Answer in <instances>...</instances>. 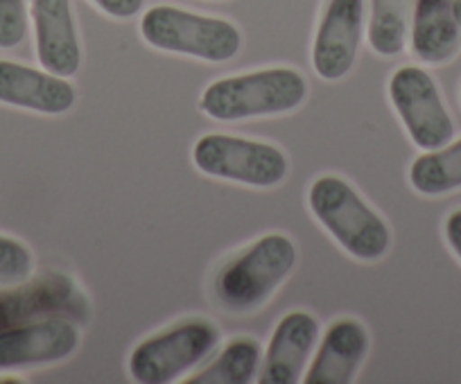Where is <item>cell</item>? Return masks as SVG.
<instances>
[{
	"label": "cell",
	"mask_w": 461,
	"mask_h": 384,
	"mask_svg": "<svg viewBox=\"0 0 461 384\" xmlns=\"http://www.w3.org/2000/svg\"><path fill=\"white\" fill-rule=\"evenodd\" d=\"M48 282L50 281H43V285L30 287L12 297H0V328L32 321V317H37L39 312L50 310L55 301H66V294Z\"/></svg>",
	"instance_id": "obj_18"
},
{
	"label": "cell",
	"mask_w": 461,
	"mask_h": 384,
	"mask_svg": "<svg viewBox=\"0 0 461 384\" xmlns=\"http://www.w3.org/2000/svg\"><path fill=\"white\" fill-rule=\"evenodd\" d=\"M371 337L362 321L344 317L328 326L312 362L305 369V384H351L369 355Z\"/></svg>",
	"instance_id": "obj_12"
},
{
	"label": "cell",
	"mask_w": 461,
	"mask_h": 384,
	"mask_svg": "<svg viewBox=\"0 0 461 384\" xmlns=\"http://www.w3.org/2000/svg\"><path fill=\"white\" fill-rule=\"evenodd\" d=\"M308 209L323 231L362 263H378L392 246L387 222L346 179L321 174L308 190Z\"/></svg>",
	"instance_id": "obj_2"
},
{
	"label": "cell",
	"mask_w": 461,
	"mask_h": 384,
	"mask_svg": "<svg viewBox=\"0 0 461 384\" xmlns=\"http://www.w3.org/2000/svg\"><path fill=\"white\" fill-rule=\"evenodd\" d=\"M452 12L456 16V23L461 25V0H452Z\"/></svg>",
	"instance_id": "obj_23"
},
{
	"label": "cell",
	"mask_w": 461,
	"mask_h": 384,
	"mask_svg": "<svg viewBox=\"0 0 461 384\" xmlns=\"http://www.w3.org/2000/svg\"><path fill=\"white\" fill-rule=\"evenodd\" d=\"M410 183L425 197L447 195L461 188V138L420 154L410 167Z\"/></svg>",
	"instance_id": "obj_17"
},
{
	"label": "cell",
	"mask_w": 461,
	"mask_h": 384,
	"mask_svg": "<svg viewBox=\"0 0 461 384\" xmlns=\"http://www.w3.org/2000/svg\"><path fill=\"white\" fill-rule=\"evenodd\" d=\"M389 100L411 143L423 152L443 147L455 136V125L438 86L420 66H401L392 75Z\"/></svg>",
	"instance_id": "obj_7"
},
{
	"label": "cell",
	"mask_w": 461,
	"mask_h": 384,
	"mask_svg": "<svg viewBox=\"0 0 461 384\" xmlns=\"http://www.w3.org/2000/svg\"><path fill=\"white\" fill-rule=\"evenodd\" d=\"M91 3L111 19H134L145 5V0H91Z\"/></svg>",
	"instance_id": "obj_21"
},
{
	"label": "cell",
	"mask_w": 461,
	"mask_h": 384,
	"mask_svg": "<svg viewBox=\"0 0 461 384\" xmlns=\"http://www.w3.org/2000/svg\"><path fill=\"white\" fill-rule=\"evenodd\" d=\"M220 328L212 321L194 317L179 321L136 344L127 371L139 384H170L193 371L220 346Z\"/></svg>",
	"instance_id": "obj_5"
},
{
	"label": "cell",
	"mask_w": 461,
	"mask_h": 384,
	"mask_svg": "<svg viewBox=\"0 0 461 384\" xmlns=\"http://www.w3.org/2000/svg\"><path fill=\"white\" fill-rule=\"evenodd\" d=\"M77 103V91L68 77L46 68L0 59V104L41 116H64Z\"/></svg>",
	"instance_id": "obj_11"
},
{
	"label": "cell",
	"mask_w": 461,
	"mask_h": 384,
	"mask_svg": "<svg viewBox=\"0 0 461 384\" xmlns=\"http://www.w3.org/2000/svg\"><path fill=\"white\" fill-rule=\"evenodd\" d=\"M34 255L21 240L0 233V287H21L32 278Z\"/></svg>",
	"instance_id": "obj_19"
},
{
	"label": "cell",
	"mask_w": 461,
	"mask_h": 384,
	"mask_svg": "<svg viewBox=\"0 0 461 384\" xmlns=\"http://www.w3.org/2000/svg\"><path fill=\"white\" fill-rule=\"evenodd\" d=\"M366 32V0H326L312 43V68L326 82L351 73Z\"/></svg>",
	"instance_id": "obj_8"
},
{
	"label": "cell",
	"mask_w": 461,
	"mask_h": 384,
	"mask_svg": "<svg viewBox=\"0 0 461 384\" xmlns=\"http://www.w3.org/2000/svg\"><path fill=\"white\" fill-rule=\"evenodd\" d=\"M139 30L143 41L154 50L193 57L208 64H224L242 50L238 25L175 5L149 7L140 16Z\"/></svg>",
	"instance_id": "obj_4"
},
{
	"label": "cell",
	"mask_w": 461,
	"mask_h": 384,
	"mask_svg": "<svg viewBox=\"0 0 461 384\" xmlns=\"http://www.w3.org/2000/svg\"><path fill=\"white\" fill-rule=\"evenodd\" d=\"M79 342L77 326L61 317L7 326L0 328V371L57 364L73 357Z\"/></svg>",
	"instance_id": "obj_9"
},
{
	"label": "cell",
	"mask_w": 461,
	"mask_h": 384,
	"mask_svg": "<svg viewBox=\"0 0 461 384\" xmlns=\"http://www.w3.org/2000/svg\"><path fill=\"white\" fill-rule=\"evenodd\" d=\"M39 66L59 77H73L82 66L77 21L70 0H30Z\"/></svg>",
	"instance_id": "obj_10"
},
{
	"label": "cell",
	"mask_w": 461,
	"mask_h": 384,
	"mask_svg": "<svg viewBox=\"0 0 461 384\" xmlns=\"http://www.w3.org/2000/svg\"><path fill=\"white\" fill-rule=\"evenodd\" d=\"M446 240L456 258L461 260V209L452 210L446 219Z\"/></svg>",
	"instance_id": "obj_22"
},
{
	"label": "cell",
	"mask_w": 461,
	"mask_h": 384,
	"mask_svg": "<svg viewBox=\"0 0 461 384\" xmlns=\"http://www.w3.org/2000/svg\"><path fill=\"white\" fill-rule=\"evenodd\" d=\"M414 0H369L366 41L380 57H396L410 39Z\"/></svg>",
	"instance_id": "obj_15"
},
{
	"label": "cell",
	"mask_w": 461,
	"mask_h": 384,
	"mask_svg": "<svg viewBox=\"0 0 461 384\" xmlns=\"http://www.w3.org/2000/svg\"><path fill=\"white\" fill-rule=\"evenodd\" d=\"M411 52L423 64H446L461 50V25L452 0H414L410 25Z\"/></svg>",
	"instance_id": "obj_14"
},
{
	"label": "cell",
	"mask_w": 461,
	"mask_h": 384,
	"mask_svg": "<svg viewBox=\"0 0 461 384\" xmlns=\"http://www.w3.org/2000/svg\"><path fill=\"white\" fill-rule=\"evenodd\" d=\"M308 98V79L287 66L230 75L208 84L199 109L220 122H242L296 112Z\"/></svg>",
	"instance_id": "obj_1"
},
{
	"label": "cell",
	"mask_w": 461,
	"mask_h": 384,
	"mask_svg": "<svg viewBox=\"0 0 461 384\" xmlns=\"http://www.w3.org/2000/svg\"><path fill=\"white\" fill-rule=\"evenodd\" d=\"M263 362V346L251 337H238L226 344L224 351L190 375L185 384H249Z\"/></svg>",
	"instance_id": "obj_16"
},
{
	"label": "cell",
	"mask_w": 461,
	"mask_h": 384,
	"mask_svg": "<svg viewBox=\"0 0 461 384\" xmlns=\"http://www.w3.org/2000/svg\"><path fill=\"white\" fill-rule=\"evenodd\" d=\"M30 30V0H0V50L25 41Z\"/></svg>",
	"instance_id": "obj_20"
},
{
	"label": "cell",
	"mask_w": 461,
	"mask_h": 384,
	"mask_svg": "<svg viewBox=\"0 0 461 384\" xmlns=\"http://www.w3.org/2000/svg\"><path fill=\"white\" fill-rule=\"evenodd\" d=\"M193 163L202 174L249 188H276L290 174L278 145L230 134H206L194 143Z\"/></svg>",
	"instance_id": "obj_6"
},
{
	"label": "cell",
	"mask_w": 461,
	"mask_h": 384,
	"mask_svg": "<svg viewBox=\"0 0 461 384\" xmlns=\"http://www.w3.org/2000/svg\"><path fill=\"white\" fill-rule=\"evenodd\" d=\"M319 342V321L310 312H287L274 328L260 384H299Z\"/></svg>",
	"instance_id": "obj_13"
},
{
	"label": "cell",
	"mask_w": 461,
	"mask_h": 384,
	"mask_svg": "<svg viewBox=\"0 0 461 384\" xmlns=\"http://www.w3.org/2000/svg\"><path fill=\"white\" fill-rule=\"evenodd\" d=\"M296 245L283 233H267L233 255L215 276V297L229 312L260 310L296 267Z\"/></svg>",
	"instance_id": "obj_3"
}]
</instances>
